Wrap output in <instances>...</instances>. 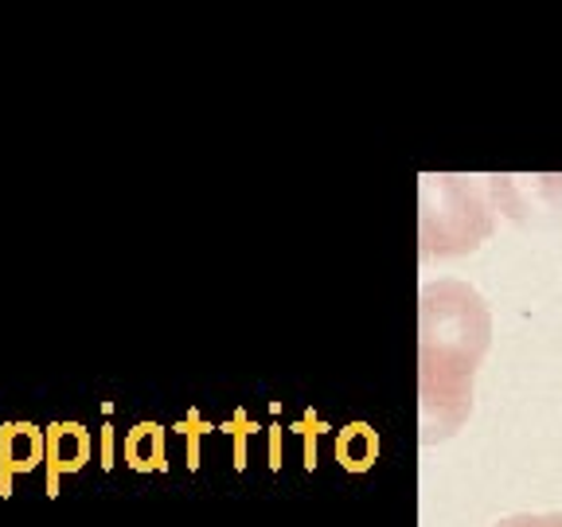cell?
Returning a JSON list of instances; mask_svg holds the SVG:
<instances>
[{"mask_svg":"<svg viewBox=\"0 0 562 527\" xmlns=\"http://www.w3.org/2000/svg\"><path fill=\"white\" fill-rule=\"evenodd\" d=\"M363 453H368V441H363V438H351L348 441V457H363Z\"/></svg>","mask_w":562,"mask_h":527,"instance_id":"obj_5","label":"cell"},{"mask_svg":"<svg viewBox=\"0 0 562 527\" xmlns=\"http://www.w3.org/2000/svg\"><path fill=\"white\" fill-rule=\"evenodd\" d=\"M47 457V438L32 422H9L0 430V496H12V476L35 473Z\"/></svg>","mask_w":562,"mask_h":527,"instance_id":"obj_1","label":"cell"},{"mask_svg":"<svg viewBox=\"0 0 562 527\" xmlns=\"http://www.w3.org/2000/svg\"><path fill=\"white\" fill-rule=\"evenodd\" d=\"M114 466V426H102V469Z\"/></svg>","mask_w":562,"mask_h":527,"instance_id":"obj_4","label":"cell"},{"mask_svg":"<svg viewBox=\"0 0 562 527\" xmlns=\"http://www.w3.org/2000/svg\"><path fill=\"white\" fill-rule=\"evenodd\" d=\"M160 457H165V446H160V426H153V422L133 426L130 438H125V461H130L137 473H149V469L165 466Z\"/></svg>","mask_w":562,"mask_h":527,"instance_id":"obj_3","label":"cell"},{"mask_svg":"<svg viewBox=\"0 0 562 527\" xmlns=\"http://www.w3.org/2000/svg\"><path fill=\"white\" fill-rule=\"evenodd\" d=\"M47 438V496H59V476L79 473L90 461V430L82 422H52L44 430Z\"/></svg>","mask_w":562,"mask_h":527,"instance_id":"obj_2","label":"cell"}]
</instances>
